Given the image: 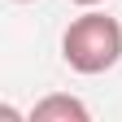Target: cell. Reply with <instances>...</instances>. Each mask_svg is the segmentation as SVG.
<instances>
[{
	"label": "cell",
	"mask_w": 122,
	"mask_h": 122,
	"mask_svg": "<svg viewBox=\"0 0 122 122\" xmlns=\"http://www.w3.org/2000/svg\"><path fill=\"white\" fill-rule=\"evenodd\" d=\"M61 61L74 74H105L122 61V22L87 9L61 35Z\"/></svg>",
	"instance_id": "1"
},
{
	"label": "cell",
	"mask_w": 122,
	"mask_h": 122,
	"mask_svg": "<svg viewBox=\"0 0 122 122\" xmlns=\"http://www.w3.org/2000/svg\"><path fill=\"white\" fill-rule=\"evenodd\" d=\"M30 122H92V113H87V105L79 96L52 92V96H44L35 109H30Z\"/></svg>",
	"instance_id": "2"
},
{
	"label": "cell",
	"mask_w": 122,
	"mask_h": 122,
	"mask_svg": "<svg viewBox=\"0 0 122 122\" xmlns=\"http://www.w3.org/2000/svg\"><path fill=\"white\" fill-rule=\"evenodd\" d=\"M70 5H83V9H96V5H105V0H70Z\"/></svg>",
	"instance_id": "3"
},
{
	"label": "cell",
	"mask_w": 122,
	"mask_h": 122,
	"mask_svg": "<svg viewBox=\"0 0 122 122\" xmlns=\"http://www.w3.org/2000/svg\"><path fill=\"white\" fill-rule=\"evenodd\" d=\"M13 5H30V0H13Z\"/></svg>",
	"instance_id": "4"
}]
</instances>
